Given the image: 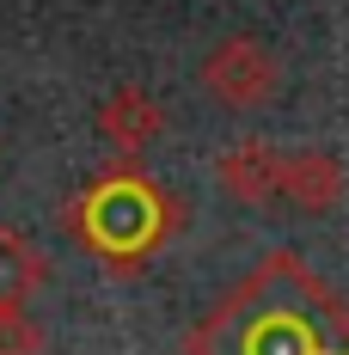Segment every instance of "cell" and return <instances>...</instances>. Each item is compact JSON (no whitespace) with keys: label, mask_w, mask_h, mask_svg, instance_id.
Masks as SVG:
<instances>
[{"label":"cell","mask_w":349,"mask_h":355,"mask_svg":"<svg viewBox=\"0 0 349 355\" xmlns=\"http://www.w3.org/2000/svg\"><path fill=\"white\" fill-rule=\"evenodd\" d=\"M68 233L92 245L110 270H135L178 233V202L135 159H117L68 202Z\"/></svg>","instance_id":"7a4b0ae2"},{"label":"cell","mask_w":349,"mask_h":355,"mask_svg":"<svg viewBox=\"0 0 349 355\" xmlns=\"http://www.w3.org/2000/svg\"><path fill=\"white\" fill-rule=\"evenodd\" d=\"M282 172H288V153L276 141H233L221 153V190L227 196H239V202H276L282 196Z\"/></svg>","instance_id":"5b68a950"},{"label":"cell","mask_w":349,"mask_h":355,"mask_svg":"<svg viewBox=\"0 0 349 355\" xmlns=\"http://www.w3.org/2000/svg\"><path fill=\"white\" fill-rule=\"evenodd\" d=\"M276 86H282V68L257 37H221L209 55H203V92H209L214 105H227V110L270 105Z\"/></svg>","instance_id":"3957f363"},{"label":"cell","mask_w":349,"mask_h":355,"mask_svg":"<svg viewBox=\"0 0 349 355\" xmlns=\"http://www.w3.org/2000/svg\"><path fill=\"white\" fill-rule=\"evenodd\" d=\"M160 129H166V110H160L153 92H141V86H117L105 105H99V135L123 159H141L147 147L160 141Z\"/></svg>","instance_id":"277c9868"},{"label":"cell","mask_w":349,"mask_h":355,"mask_svg":"<svg viewBox=\"0 0 349 355\" xmlns=\"http://www.w3.org/2000/svg\"><path fill=\"white\" fill-rule=\"evenodd\" d=\"M49 282V263H43V251L19 233V227H0V313H19V306H31L37 288Z\"/></svg>","instance_id":"52a82bcc"},{"label":"cell","mask_w":349,"mask_h":355,"mask_svg":"<svg viewBox=\"0 0 349 355\" xmlns=\"http://www.w3.org/2000/svg\"><path fill=\"white\" fill-rule=\"evenodd\" d=\"M0 355H43V324L19 306V313H0Z\"/></svg>","instance_id":"ba28073f"},{"label":"cell","mask_w":349,"mask_h":355,"mask_svg":"<svg viewBox=\"0 0 349 355\" xmlns=\"http://www.w3.org/2000/svg\"><path fill=\"white\" fill-rule=\"evenodd\" d=\"M184 355H349V306L294 251H270L190 331Z\"/></svg>","instance_id":"6da1fadb"},{"label":"cell","mask_w":349,"mask_h":355,"mask_svg":"<svg viewBox=\"0 0 349 355\" xmlns=\"http://www.w3.org/2000/svg\"><path fill=\"white\" fill-rule=\"evenodd\" d=\"M343 159L337 153H325V147H300V153H288V172H282V196L294 202L300 214H325L343 202Z\"/></svg>","instance_id":"8992f818"}]
</instances>
